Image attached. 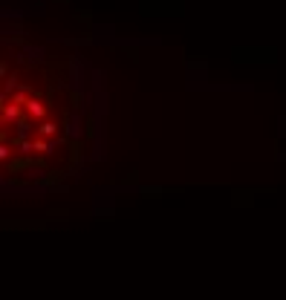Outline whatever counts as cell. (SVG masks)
<instances>
[{
    "label": "cell",
    "mask_w": 286,
    "mask_h": 300,
    "mask_svg": "<svg viewBox=\"0 0 286 300\" xmlns=\"http://www.w3.org/2000/svg\"><path fill=\"white\" fill-rule=\"evenodd\" d=\"M81 148V104L41 81L3 84V173L41 182L64 173Z\"/></svg>",
    "instance_id": "1"
}]
</instances>
